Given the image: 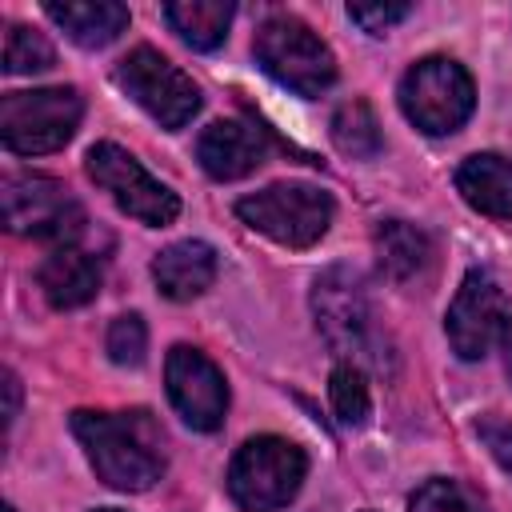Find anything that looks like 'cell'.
<instances>
[{
	"label": "cell",
	"mask_w": 512,
	"mask_h": 512,
	"mask_svg": "<svg viewBox=\"0 0 512 512\" xmlns=\"http://www.w3.org/2000/svg\"><path fill=\"white\" fill-rule=\"evenodd\" d=\"M72 432L108 488L144 492L164 476V436L148 412H72Z\"/></svg>",
	"instance_id": "cell-1"
},
{
	"label": "cell",
	"mask_w": 512,
	"mask_h": 512,
	"mask_svg": "<svg viewBox=\"0 0 512 512\" xmlns=\"http://www.w3.org/2000/svg\"><path fill=\"white\" fill-rule=\"evenodd\" d=\"M256 64L296 96H320L336 80L332 48L296 16H268L252 40Z\"/></svg>",
	"instance_id": "cell-2"
},
{
	"label": "cell",
	"mask_w": 512,
	"mask_h": 512,
	"mask_svg": "<svg viewBox=\"0 0 512 512\" xmlns=\"http://www.w3.org/2000/svg\"><path fill=\"white\" fill-rule=\"evenodd\" d=\"M84 116V100L76 88H32V92H8L0 100V140L16 156H40L64 148Z\"/></svg>",
	"instance_id": "cell-3"
},
{
	"label": "cell",
	"mask_w": 512,
	"mask_h": 512,
	"mask_svg": "<svg viewBox=\"0 0 512 512\" xmlns=\"http://www.w3.org/2000/svg\"><path fill=\"white\" fill-rule=\"evenodd\" d=\"M312 312H316V328L328 340V348L336 356H364V360H380V344H376V316H372V300L364 288V276L348 264H332L316 276L312 284Z\"/></svg>",
	"instance_id": "cell-4"
},
{
	"label": "cell",
	"mask_w": 512,
	"mask_h": 512,
	"mask_svg": "<svg viewBox=\"0 0 512 512\" xmlns=\"http://www.w3.org/2000/svg\"><path fill=\"white\" fill-rule=\"evenodd\" d=\"M308 460L284 436H252L228 468V492L244 512H276L304 484Z\"/></svg>",
	"instance_id": "cell-5"
},
{
	"label": "cell",
	"mask_w": 512,
	"mask_h": 512,
	"mask_svg": "<svg viewBox=\"0 0 512 512\" xmlns=\"http://www.w3.org/2000/svg\"><path fill=\"white\" fill-rule=\"evenodd\" d=\"M472 104H476L472 76L464 72V64L448 56L416 60L400 80V108L428 136L456 132L472 116Z\"/></svg>",
	"instance_id": "cell-6"
},
{
	"label": "cell",
	"mask_w": 512,
	"mask_h": 512,
	"mask_svg": "<svg viewBox=\"0 0 512 512\" xmlns=\"http://www.w3.org/2000/svg\"><path fill=\"white\" fill-rule=\"evenodd\" d=\"M236 216L284 248H312L332 224V196L316 184H268L244 196Z\"/></svg>",
	"instance_id": "cell-7"
},
{
	"label": "cell",
	"mask_w": 512,
	"mask_h": 512,
	"mask_svg": "<svg viewBox=\"0 0 512 512\" xmlns=\"http://www.w3.org/2000/svg\"><path fill=\"white\" fill-rule=\"evenodd\" d=\"M116 84L168 132L184 128L200 108V88L156 48H132L116 64Z\"/></svg>",
	"instance_id": "cell-8"
},
{
	"label": "cell",
	"mask_w": 512,
	"mask_h": 512,
	"mask_svg": "<svg viewBox=\"0 0 512 512\" xmlns=\"http://www.w3.org/2000/svg\"><path fill=\"white\" fill-rule=\"evenodd\" d=\"M84 168H88V176L116 200V208L128 212V216H136L140 224L164 228V224H172V220L180 216L176 192H172L168 184L152 180V176L144 172V164H140L132 152H124L120 144H112V140L92 144L88 156H84Z\"/></svg>",
	"instance_id": "cell-9"
},
{
	"label": "cell",
	"mask_w": 512,
	"mask_h": 512,
	"mask_svg": "<svg viewBox=\"0 0 512 512\" xmlns=\"http://www.w3.org/2000/svg\"><path fill=\"white\" fill-rule=\"evenodd\" d=\"M0 200H4V224L16 236L56 240L64 248L84 228V208L68 196L64 184L48 176H4Z\"/></svg>",
	"instance_id": "cell-10"
},
{
	"label": "cell",
	"mask_w": 512,
	"mask_h": 512,
	"mask_svg": "<svg viewBox=\"0 0 512 512\" xmlns=\"http://www.w3.org/2000/svg\"><path fill=\"white\" fill-rule=\"evenodd\" d=\"M508 324H512V312H508L500 284L484 268H472L460 280V288L448 304V316H444V332H448L452 352L460 360H480V356H488V348L496 340H504Z\"/></svg>",
	"instance_id": "cell-11"
},
{
	"label": "cell",
	"mask_w": 512,
	"mask_h": 512,
	"mask_svg": "<svg viewBox=\"0 0 512 512\" xmlns=\"http://www.w3.org/2000/svg\"><path fill=\"white\" fill-rule=\"evenodd\" d=\"M164 380L176 412L196 432H216L228 412V384L220 368L192 344H176L164 360Z\"/></svg>",
	"instance_id": "cell-12"
},
{
	"label": "cell",
	"mask_w": 512,
	"mask_h": 512,
	"mask_svg": "<svg viewBox=\"0 0 512 512\" xmlns=\"http://www.w3.org/2000/svg\"><path fill=\"white\" fill-rule=\"evenodd\" d=\"M264 156H268V136L248 120H216L196 140V160L212 180H240L256 172Z\"/></svg>",
	"instance_id": "cell-13"
},
{
	"label": "cell",
	"mask_w": 512,
	"mask_h": 512,
	"mask_svg": "<svg viewBox=\"0 0 512 512\" xmlns=\"http://www.w3.org/2000/svg\"><path fill=\"white\" fill-rule=\"evenodd\" d=\"M152 280L168 300H196L216 280V252L204 240H176L152 260Z\"/></svg>",
	"instance_id": "cell-14"
},
{
	"label": "cell",
	"mask_w": 512,
	"mask_h": 512,
	"mask_svg": "<svg viewBox=\"0 0 512 512\" xmlns=\"http://www.w3.org/2000/svg\"><path fill=\"white\" fill-rule=\"evenodd\" d=\"M44 12L80 48H104L128 32V8L116 0H48Z\"/></svg>",
	"instance_id": "cell-15"
},
{
	"label": "cell",
	"mask_w": 512,
	"mask_h": 512,
	"mask_svg": "<svg viewBox=\"0 0 512 512\" xmlns=\"http://www.w3.org/2000/svg\"><path fill=\"white\" fill-rule=\"evenodd\" d=\"M36 280H40V292L48 296L52 308H80L100 292V264L88 252L64 244V248H52L44 256Z\"/></svg>",
	"instance_id": "cell-16"
},
{
	"label": "cell",
	"mask_w": 512,
	"mask_h": 512,
	"mask_svg": "<svg viewBox=\"0 0 512 512\" xmlns=\"http://www.w3.org/2000/svg\"><path fill=\"white\" fill-rule=\"evenodd\" d=\"M456 188L460 196L492 216V220H512V160L496 152H476L456 168Z\"/></svg>",
	"instance_id": "cell-17"
},
{
	"label": "cell",
	"mask_w": 512,
	"mask_h": 512,
	"mask_svg": "<svg viewBox=\"0 0 512 512\" xmlns=\"http://www.w3.org/2000/svg\"><path fill=\"white\" fill-rule=\"evenodd\" d=\"M372 248H376V264L380 272L392 280V284H412L420 280L428 268H432V240L428 232H420L416 224L408 220H384L372 236Z\"/></svg>",
	"instance_id": "cell-18"
},
{
	"label": "cell",
	"mask_w": 512,
	"mask_h": 512,
	"mask_svg": "<svg viewBox=\"0 0 512 512\" xmlns=\"http://www.w3.org/2000/svg\"><path fill=\"white\" fill-rule=\"evenodd\" d=\"M232 12L236 8L228 0H172V4H164V20L172 24V32L184 44L200 48V52L224 44L228 24H232Z\"/></svg>",
	"instance_id": "cell-19"
},
{
	"label": "cell",
	"mask_w": 512,
	"mask_h": 512,
	"mask_svg": "<svg viewBox=\"0 0 512 512\" xmlns=\"http://www.w3.org/2000/svg\"><path fill=\"white\" fill-rule=\"evenodd\" d=\"M332 144L352 160H372L380 152V124L368 100H348L332 116Z\"/></svg>",
	"instance_id": "cell-20"
},
{
	"label": "cell",
	"mask_w": 512,
	"mask_h": 512,
	"mask_svg": "<svg viewBox=\"0 0 512 512\" xmlns=\"http://www.w3.org/2000/svg\"><path fill=\"white\" fill-rule=\"evenodd\" d=\"M328 396H332V408L344 424L360 428L372 412V396H368V380L356 364H336L332 376H328Z\"/></svg>",
	"instance_id": "cell-21"
},
{
	"label": "cell",
	"mask_w": 512,
	"mask_h": 512,
	"mask_svg": "<svg viewBox=\"0 0 512 512\" xmlns=\"http://www.w3.org/2000/svg\"><path fill=\"white\" fill-rule=\"evenodd\" d=\"M56 64V52L52 44L28 28V24H8V36H4V72L20 76V72H44Z\"/></svg>",
	"instance_id": "cell-22"
},
{
	"label": "cell",
	"mask_w": 512,
	"mask_h": 512,
	"mask_svg": "<svg viewBox=\"0 0 512 512\" xmlns=\"http://www.w3.org/2000/svg\"><path fill=\"white\" fill-rule=\"evenodd\" d=\"M408 512H488L484 500L460 480H428L412 492Z\"/></svg>",
	"instance_id": "cell-23"
},
{
	"label": "cell",
	"mask_w": 512,
	"mask_h": 512,
	"mask_svg": "<svg viewBox=\"0 0 512 512\" xmlns=\"http://www.w3.org/2000/svg\"><path fill=\"white\" fill-rule=\"evenodd\" d=\"M108 356H112V364H120V368H136L140 360H144V352H148V328H144V320L136 316V312H128V316H116L112 320V328H108Z\"/></svg>",
	"instance_id": "cell-24"
},
{
	"label": "cell",
	"mask_w": 512,
	"mask_h": 512,
	"mask_svg": "<svg viewBox=\"0 0 512 512\" xmlns=\"http://www.w3.org/2000/svg\"><path fill=\"white\" fill-rule=\"evenodd\" d=\"M408 12H412L408 4H348V16H352L364 32H372V36H384V32H388L392 24H400Z\"/></svg>",
	"instance_id": "cell-25"
},
{
	"label": "cell",
	"mask_w": 512,
	"mask_h": 512,
	"mask_svg": "<svg viewBox=\"0 0 512 512\" xmlns=\"http://www.w3.org/2000/svg\"><path fill=\"white\" fill-rule=\"evenodd\" d=\"M476 436L484 440V448L496 456V464L504 472H512V420L508 416H484L476 424Z\"/></svg>",
	"instance_id": "cell-26"
},
{
	"label": "cell",
	"mask_w": 512,
	"mask_h": 512,
	"mask_svg": "<svg viewBox=\"0 0 512 512\" xmlns=\"http://www.w3.org/2000/svg\"><path fill=\"white\" fill-rule=\"evenodd\" d=\"M20 412V380L12 372H4V424H12Z\"/></svg>",
	"instance_id": "cell-27"
},
{
	"label": "cell",
	"mask_w": 512,
	"mask_h": 512,
	"mask_svg": "<svg viewBox=\"0 0 512 512\" xmlns=\"http://www.w3.org/2000/svg\"><path fill=\"white\" fill-rule=\"evenodd\" d=\"M500 344H504V364H508V380H512V324L504 328V340Z\"/></svg>",
	"instance_id": "cell-28"
},
{
	"label": "cell",
	"mask_w": 512,
	"mask_h": 512,
	"mask_svg": "<svg viewBox=\"0 0 512 512\" xmlns=\"http://www.w3.org/2000/svg\"><path fill=\"white\" fill-rule=\"evenodd\" d=\"M96 512H120V508H96Z\"/></svg>",
	"instance_id": "cell-29"
},
{
	"label": "cell",
	"mask_w": 512,
	"mask_h": 512,
	"mask_svg": "<svg viewBox=\"0 0 512 512\" xmlns=\"http://www.w3.org/2000/svg\"><path fill=\"white\" fill-rule=\"evenodd\" d=\"M4 512H12V508H8V504H4Z\"/></svg>",
	"instance_id": "cell-30"
}]
</instances>
